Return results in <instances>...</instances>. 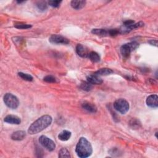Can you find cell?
<instances>
[{
	"label": "cell",
	"instance_id": "cell-1",
	"mask_svg": "<svg viewBox=\"0 0 158 158\" xmlns=\"http://www.w3.org/2000/svg\"><path fill=\"white\" fill-rule=\"evenodd\" d=\"M53 121L52 117L49 115H45L33 122L28 129V133L30 135L37 134L48 127H49Z\"/></svg>",
	"mask_w": 158,
	"mask_h": 158
},
{
	"label": "cell",
	"instance_id": "cell-2",
	"mask_svg": "<svg viewBox=\"0 0 158 158\" xmlns=\"http://www.w3.org/2000/svg\"><path fill=\"white\" fill-rule=\"evenodd\" d=\"M76 152L77 156L81 158H86L90 156L93 153L91 143L87 138L82 137L77 144Z\"/></svg>",
	"mask_w": 158,
	"mask_h": 158
},
{
	"label": "cell",
	"instance_id": "cell-3",
	"mask_svg": "<svg viewBox=\"0 0 158 158\" xmlns=\"http://www.w3.org/2000/svg\"><path fill=\"white\" fill-rule=\"evenodd\" d=\"M5 104L12 109H16L19 105V101L16 96L12 93H6L3 98Z\"/></svg>",
	"mask_w": 158,
	"mask_h": 158
},
{
	"label": "cell",
	"instance_id": "cell-4",
	"mask_svg": "<svg viewBox=\"0 0 158 158\" xmlns=\"http://www.w3.org/2000/svg\"><path fill=\"white\" fill-rule=\"evenodd\" d=\"M114 107L117 111L122 114H125L129 110V102L124 99H118L114 103Z\"/></svg>",
	"mask_w": 158,
	"mask_h": 158
},
{
	"label": "cell",
	"instance_id": "cell-5",
	"mask_svg": "<svg viewBox=\"0 0 158 158\" xmlns=\"http://www.w3.org/2000/svg\"><path fill=\"white\" fill-rule=\"evenodd\" d=\"M139 44L135 42L125 44L120 48L121 54L124 57H128L130 56L131 52L136 50Z\"/></svg>",
	"mask_w": 158,
	"mask_h": 158
},
{
	"label": "cell",
	"instance_id": "cell-6",
	"mask_svg": "<svg viewBox=\"0 0 158 158\" xmlns=\"http://www.w3.org/2000/svg\"><path fill=\"white\" fill-rule=\"evenodd\" d=\"M39 143L46 150L49 151H53L56 148L55 143L50 138L45 135H42L39 138Z\"/></svg>",
	"mask_w": 158,
	"mask_h": 158
},
{
	"label": "cell",
	"instance_id": "cell-7",
	"mask_svg": "<svg viewBox=\"0 0 158 158\" xmlns=\"http://www.w3.org/2000/svg\"><path fill=\"white\" fill-rule=\"evenodd\" d=\"M49 41L55 45H67L69 43V40L67 38L59 35H52L49 39Z\"/></svg>",
	"mask_w": 158,
	"mask_h": 158
},
{
	"label": "cell",
	"instance_id": "cell-8",
	"mask_svg": "<svg viewBox=\"0 0 158 158\" xmlns=\"http://www.w3.org/2000/svg\"><path fill=\"white\" fill-rule=\"evenodd\" d=\"M147 104L148 106L152 108H157L158 107V96L157 94L150 95L147 101Z\"/></svg>",
	"mask_w": 158,
	"mask_h": 158
},
{
	"label": "cell",
	"instance_id": "cell-9",
	"mask_svg": "<svg viewBox=\"0 0 158 158\" xmlns=\"http://www.w3.org/2000/svg\"><path fill=\"white\" fill-rule=\"evenodd\" d=\"M76 52L77 54L82 57H88L89 54L87 48L81 44L77 45L76 47Z\"/></svg>",
	"mask_w": 158,
	"mask_h": 158
},
{
	"label": "cell",
	"instance_id": "cell-10",
	"mask_svg": "<svg viewBox=\"0 0 158 158\" xmlns=\"http://www.w3.org/2000/svg\"><path fill=\"white\" fill-rule=\"evenodd\" d=\"M4 121L6 123H8L10 124H15V125H19L21 122L20 119L17 116H14V115L7 116L5 118Z\"/></svg>",
	"mask_w": 158,
	"mask_h": 158
},
{
	"label": "cell",
	"instance_id": "cell-11",
	"mask_svg": "<svg viewBox=\"0 0 158 158\" xmlns=\"http://www.w3.org/2000/svg\"><path fill=\"white\" fill-rule=\"evenodd\" d=\"M26 137V132L22 130H19L14 132L13 134L11 135V139L15 141H20L23 140Z\"/></svg>",
	"mask_w": 158,
	"mask_h": 158
},
{
	"label": "cell",
	"instance_id": "cell-12",
	"mask_svg": "<svg viewBox=\"0 0 158 158\" xmlns=\"http://www.w3.org/2000/svg\"><path fill=\"white\" fill-rule=\"evenodd\" d=\"M87 82L92 85H101L103 83V80L96 74L90 75L87 77Z\"/></svg>",
	"mask_w": 158,
	"mask_h": 158
},
{
	"label": "cell",
	"instance_id": "cell-13",
	"mask_svg": "<svg viewBox=\"0 0 158 158\" xmlns=\"http://www.w3.org/2000/svg\"><path fill=\"white\" fill-rule=\"evenodd\" d=\"M82 107L87 111L91 113H95L97 111V107L95 105L88 102H85L82 104Z\"/></svg>",
	"mask_w": 158,
	"mask_h": 158
},
{
	"label": "cell",
	"instance_id": "cell-14",
	"mask_svg": "<svg viewBox=\"0 0 158 158\" xmlns=\"http://www.w3.org/2000/svg\"><path fill=\"white\" fill-rule=\"evenodd\" d=\"M72 133L68 130H63L58 135V138L63 141H66L69 140L71 137Z\"/></svg>",
	"mask_w": 158,
	"mask_h": 158
},
{
	"label": "cell",
	"instance_id": "cell-15",
	"mask_svg": "<svg viewBox=\"0 0 158 158\" xmlns=\"http://www.w3.org/2000/svg\"><path fill=\"white\" fill-rule=\"evenodd\" d=\"M71 6L77 10H80L82 9L86 5V2L85 1H82V0H78V1H72L71 2Z\"/></svg>",
	"mask_w": 158,
	"mask_h": 158
},
{
	"label": "cell",
	"instance_id": "cell-16",
	"mask_svg": "<svg viewBox=\"0 0 158 158\" xmlns=\"http://www.w3.org/2000/svg\"><path fill=\"white\" fill-rule=\"evenodd\" d=\"M113 71L110 69L103 68V69H99L98 71H96L94 74L98 76H106L111 75V74H113Z\"/></svg>",
	"mask_w": 158,
	"mask_h": 158
},
{
	"label": "cell",
	"instance_id": "cell-17",
	"mask_svg": "<svg viewBox=\"0 0 158 158\" xmlns=\"http://www.w3.org/2000/svg\"><path fill=\"white\" fill-rule=\"evenodd\" d=\"M88 57L93 63H98L100 60V56L99 54L94 51H91L89 53Z\"/></svg>",
	"mask_w": 158,
	"mask_h": 158
},
{
	"label": "cell",
	"instance_id": "cell-18",
	"mask_svg": "<svg viewBox=\"0 0 158 158\" xmlns=\"http://www.w3.org/2000/svg\"><path fill=\"white\" fill-rule=\"evenodd\" d=\"M91 33L94 35L101 36H106L109 35L108 30H106L105 29H93L91 31Z\"/></svg>",
	"mask_w": 158,
	"mask_h": 158
},
{
	"label": "cell",
	"instance_id": "cell-19",
	"mask_svg": "<svg viewBox=\"0 0 158 158\" xmlns=\"http://www.w3.org/2000/svg\"><path fill=\"white\" fill-rule=\"evenodd\" d=\"M80 88L83 91H89L93 88V85L88 82H84L80 84Z\"/></svg>",
	"mask_w": 158,
	"mask_h": 158
},
{
	"label": "cell",
	"instance_id": "cell-20",
	"mask_svg": "<svg viewBox=\"0 0 158 158\" xmlns=\"http://www.w3.org/2000/svg\"><path fill=\"white\" fill-rule=\"evenodd\" d=\"M18 75L19 76L22 78L23 80H26L28 82H32L33 80V78L32 76L27 74H25V73H23V72H19L18 73Z\"/></svg>",
	"mask_w": 158,
	"mask_h": 158
},
{
	"label": "cell",
	"instance_id": "cell-21",
	"mask_svg": "<svg viewBox=\"0 0 158 158\" xmlns=\"http://www.w3.org/2000/svg\"><path fill=\"white\" fill-rule=\"evenodd\" d=\"M59 157H70V153L66 148H61L59 151Z\"/></svg>",
	"mask_w": 158,
	"mask_h": 158
},
{
	"label": "cell",
	"instance_id": "cell-22",
	"mask_svg": "<svg viewBox=\"0 0 158 158\" xmlns=\"http://www.w3.org/2000/svg\"><path fill=\"white\" fill-rule=\"evenodd\" d=\"M36 6L40 11H45L48 9V4L46 2H39L36 4Z\"/></svg>",
	"mask_w": 158,
	"mask_h": 158
},
{
	"label": "cell",
	"instance_id": "cell-23",
	"mask_svg": "<svg viewBox=\"0 0 158 158\" xmlns=\"http://www.w3.org/2000/svg\"><path fill=\"white\" fill-rule=\"evenodd\" d=\"M14 27L18 29H27L32 27V26L30 24H26V23H16L14 25Z\"/></svg>",
	"mask_w": 158,
	"mask_h": 158
},
{
	"label": "cell",
	"instance_id": "cell-24",
	"mask_svg": "<svg viewBox=\"0 0 158 158\" xmlns=\"http://www.w3.org/2000/svg\"><path fill=\"white\" fill-rule=\"evenodd\" d=\"M62 1H57V0H53L48 2V5L53 8H59L61 4Z\"/></svg>",
	"mask_w": 158,
	"mask_h": 158
},
{
	"label": "cell",
	"instance_id": "cell-25",
	"mask_svg": "<svg viewBox=\"0 0 158 158\" xmlns=\"http://www.w3.org/2000/svg\"><path fill=\"white\" fill-rule=\"evenodd\" d=\"M130 125L132 128H139L140 122L137 119H132L130 122Z\"/></svg>",
	"mask_w": 158,
	"mask_h": 158
},
{
	"label": "cell",
	"instance_id": "cell-26",
	"mask_svg": "<svg viewBox=\"0 0 158 158\" xmlns=\"http://www.w3.org/2000/svg\"><path fill=\"white\" fill-rule=\"evenodd\" d=\"M44 81L48 83H55L56 82V79L53 76H47L43 79Z\"/></svg>",
	"mask_w": 158,
	"mask_h": 158
},
{
	"label": "cell",
	"instance_id": "cell-27",
	"mask_svg": "<svg viewBox=\"0 0 158 158\" xmlns=\"http://www.w3.org/2000/svg\"><path fill=\"white\" fill-rule=\"evenodd\" d=\"M108 33H109V36H117V35H119L120 33V31L119 29H110L108 30Z\"/></svg>",
	"mask_w": 158,
	"mask_h": 158
},
{
	"label": "cell",
	"instance_id": "cell-28",
	"mask_svg": "<svg viewBox=\"0 0 158 158\" xmlns=\"http://www.w3.org/2000/svg\"><path fill=\"white\" fill-rule=\"evenodd\" d=\"M135 22L133 21V20H127L125 22H124V26H130L132 25V24L133 23H134Z\"/></svg>",
	"mask_w": 158,
	"mask_h": 158
},
{
	"label": "cell",
	"instance_id": "cell-29",
	"mask_svg": "<svg viewBox=\"0 0 158 158\" xmlns=\"http://www.w3.org/2000/svg\"><path fill=\"white\" fill-rule=\"evenodd\" d=\"M149 43L151 45H154L156 46H157V40H151L150 41H149Z\"/></svg>",
	"mask_w": 158,
	"mask_h": 158
}]
</instances>
